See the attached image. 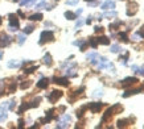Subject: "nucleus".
I'll list each match as a JSON object with an SVG mask.
<instances>
[{"mask_svg": "<svg viewBox=\"0 0 144 129\" xmlns=\"http://www.w3.org/2000/svg\"><path fill=\"white\" fill-rule=\"evenodd\" d=\"M120 25H122V21H120V20H116L115 22L110 24V30H115V29H118Z\"/></svg>", "mask_w": 144, "mask_h": 129, "instance_id": "6ab92c4d", "label": "nucleus"}, {"mask_svg": "<svg viewBox=\"0 0 144 129\" xmlns=\"http://www.w3.org/2000/svg\"><path fill=\"white\" fill-rule=\"evenodd\" d=\"M2 58H3V51L0 50V59H2Z\"/></svg>", "mask_w": 144, "mask_h": 129, "instance_id": "37998d69", "label": "nucleus"}, {"mask_svg": "<svg viewBox=\"0 0 144 129\" xmlns=\"http://www.w3.org/2000/svg\"><path fill=\"white\" fill-rule=\"evenodd\" d=\"M138 36H140V37H143V38H144V26L138 30Z\"/></svg>", "mask_w": 144, "mask_h": 129, "instance_id": "f704fd0d", "label": "nucleus"}, {"mask_svg": "<svg viewBox=\"0 0 144 129\" xmlns=\"http://www.w3.org/2000/svg\"><path fill=\"white\" fill-rule=\"evenodd\" d=\"M44 7H46V2H45V0H42L40 4H37L36 8H37V9H41V8H44Z\"/></svg>", "mask_w": 144, "mask_h": 129, "instance_id": "7c9ffc66", "label": "nucleus"}, {"mask_svg": "<svg viewBox=\"0 0 144 129\" xmlns=\"http://www.w3.org/2000/svg\"><path fill=\"white\" fill-rule=\"evenodd\" d=\"M37 69H39V66L34 65V66H32V67H27V69L24 70V73H25V74H32V73H34Z\"/></svg>", "mask_w": 144, "mask_h": 129, "instance_id": "412c9836", "label": "nucleus"}, {"mask_svg": "<svg viewBox=\"0 0 144 129\" xmlns=\"http://www.w3.org/2000/svg\"><path fill=\"white\" fill-rule=\"evenodd\" d=\"M49 84V79L48 78H41L39 82H37V87L39 88H46Z\"/></svg>", "mask_w": 144, "mask_h": 129, "instance_id": "ddd939ff", "label": "nucleus"}, {"mask_svg": "<svg viewBox=\"0 0 144 129\" xmlns=\"http://www.w3.org/2000/svg\"><path fill=\"white\" fill-rule=\"evenodd\" d=\"M77 75V73H74L73 69H67L66 70V77H75Z\"/></svg>", "mask_w": 144, "mask_h": 129, "instance_id": "bb28decb", "label": "nucleus"}, {"mask_svg": "<svg viewBox=\"0 0 144 129\" xmlns=\"http://www.w3.org/2000/svg\"><path fill=\"white\" fill-rule=\"evenodd\" d=\"M97 41H98V44H102V45H109V44H110V40H109L106 36L98 37V38H97Z\"/></svg>", "mask_w": 144, "mask_h": 129, "instance_id": "f3484780", "label": "nucleus"}, {"mask_svg": "<svg viewBox=\"0 0 144 129\" xmlns=\"http://www.w3.org/2000/svg\"><path fill=\"white\" fill-rule=\"evenodd\" d=\"M143 91V87H139V88H134V90H128L126 91V92L123 94V97H128V96H131V95H136V94H139Z\"/></svg>", "mask_w": 144, "mask_h": 129, "instance_id": "9d476101", "label": "nucleus"}, {"mask_svg": "<svg viewBox=\"0 0 144 129\" xmlns=\"http://www.w3.org/2000/svg\"><path fill=\"white\" fill-rule=\"evenodd\" d=\"M102 103L101 102H94V103H90L87 105V108H90V111H91L93 113H97V112H99L101 108H102Z\"/></svg>", "mask_w": 144, "mask_h": 129, "instance_id": "0eeeda50", "label": "nucleus"}, {"mask_svg": "<svg viewBox=\"0 0 144 129\" xmlns=\"http://www.w3.org/2000/svg\"><path fill=\"white\" fill-rule=\"evenodd\" d=\"M17 40H19V44L22 45V44L25 42V36H24V34H20V36L17 37Z\"/></svg>", "mask_w": 144, "mask_h": 129, "instance_id": "c756f323", "label": "nucleus"}, {"mask_svg": "<svg viewBox=\"0 0 144 129\" xmlns=\"http://www.w3.org/2000/svg\"><path fill=\"white\" fill-rule=\"evenodd\" d=\"M16 83H12V84L9 86V88H8V92H15V90H16Z\"/></svg>", "mask_w": 144, "mask_h": 129, "instance_id": "473e14b6", "label": "nucleus"}, {"mask_svg": "<svg viewBox=\"0 0 144 129\" xmlns=\"http://www.w3.org/2000/svg\"><path fill=\"white\" fill-rule=\"evenodd\" d=\"M22 126H24V120H19V128H22Z\"/></svg>", "mask_w": 144, "mask_h": 129, "instance_id": "ea45409f", "label": "nucleus"}, {"mask_svg": "<svg viewBox=\"0 0 144 129\" xmlns=\"http://www.w3.org/2000/svg\"><path fill=\"white\" fill-rule=\"evenodd\" d=\"M12 42V38L7 34H2L0 36V48H5Z\"/></svg>", "mask_w": 144, "mask_h": 129, "instance_id": "423d86ee", "label": "nucleus"}, {"mask_svg": "<svg viewBox=\"0 0 144 129\" xmlns=\"http://www.w3.org/2000/svg\"><path fill=\"white\" fill-rule=\"evenodd\" d=\"M138 74L144 75V66H141V67H139V69H138Z\"/></svg>", "mask_w": 144, "mask_h": 129, "instance_id": "58836bf2", "label": "nucleus"}, {"mask_svg": "<svg viewBox=\"0 0 144 129\" xmlns=\"http://www.w3.org/2000/svg\"><path fill=\"white\" fill-rule=\"evenodd\" d=\"M13 2H20V0H13Z\"/></svg>", "mask_w": 144, "mask_h": 129, "instance_id": "a18cd8bd", "label": "nucleus"}, {"mask_svg": "<svg viewBox=\"0 0 144 129\" xmlns=\"http://www.w3.org/2000/svg\"><path fill=\"white\" fill-rule=\"evenodd\" d=\"M116 15H118V13H116L115 11H112V12H106L103 16H106V17H115Z\"/></svg>", "mask_w": 144, "mask_h": 129, "instance_id": "c85d7f7f", "label": "nucleus"}, {"mask_svg": "<svg viewBox=\"0 0 144 129\" xmlns=\"http://www.w3.org/2000/svg\"><path fill=\"white\" fill-rule=\"evenodd\" d=\"M53 40H54V34H53L52 30H44V32H41L40 45H42L45 42H49V41H53Z\"/></svg>", "mask_w": 144, "mask_h": 129, "instance_id": "f257e3e1", "label": "nucleus"}, {"mask_svg": "<svg viewBox=\"0 0 144 129\" xmlns=\"http://www.w3.org/2000/svg\"><path fill=\"white\" fill-rule=\"evenodd\" d=\"M89 44L91 45V46H93L94 49L98 46V41H97V38H95V37H90V38H89Z\"/></svg>", "mask_w": 144, "mask_h": 129, "instance_id": "b1692460", "label": "nucleus"}, {"mask_svg": "<svg viewBox=\"0 0 144 129\" xmlns=\"http://www.w3.org/2000/svg\"><path fill=\"white\" fill-rule=\"evenodd\" d=\"M7 66H8L9 69H17V67H20V62H19V61L12 59V61H9V62L7 63Z\"/></svg>", "mask_w": 144, "mask_h": 129, "instance_id": "2eb2a0df", "label": "nucleus"}, {"mask_svg": "<svg viewBox=\"0 0 144 129\" xmlns=\"http://www.w3.org/2000/svg\"><path fill=\"white\" fill-rule=\"evenodd\" d=\"M34 30V25H27L24 28V34H29V33H32Z\"/></svg>", "mask_w": 144, "mask_h": 129, "instance_id": "5701e85b", "label": "nucleus"}, {"mask_svg": "<svg viewBox=\"0 0 144 129\" xmlns=\"http://www.w3.org/2000/svg\"><path fill=\"white\" fill-rule=\"evenodd\" d=\"M33 2H34V0H20V4L21 5H27V4H31Z\"/></svg>", "mask_w": 144, "mask_h": 129, "instance_id": "2f4dec72", "label": "nucleus"}, {"mask_svg": "<svg viewBox=\"0 0 144 129\" xmlns=\"http://www.w3.org/2000/svg\"><path fill=\"white\" fill-rule=\"evenodd\" d=\"M44 63L46 65V66H52V63H53V61H52V57H50V54L49 53H46V54L44 55Z\"/></svg>", "mask_w": 144, "mask_h": 129, "instance_id": "dca6fc26", "label": "nucleus"}, {"mask_svg": "<svg viewBox=\"0 0 144 129\" xmlns=\"http://www.w3.org/2000/svg\"><path fill=\"white\" fill-rule=\"evenodd\" d=\"M86 108H87V105H83L81 109H78V111H77V117H82V116H83V112L86 111Z\"/></svg>", "mask_w": 144, "mask_h": 129, "instance_id": "393cba45", "label": "nucleus"}, {"mask_svg": "<svg viewBox=\"0 0 144 129\" xmlns=\"http://www.w3.org/2000/svg\"><path fill=\"white\" fill-rule=\"evenodd\" d=\"M86 2H93V0H86Z\"/></svg>", "mask_w": 144, "mask_h": 129, "instance_id": "49530a36", "label": "nucleus"}, {"mask_svg": "<svg viewBox=\"0 0 144 129\" xmlns=\"http://www.w3.org/2000/svg\"><path fill=\"white\" fill-rule=\"evenodd\" d=\"M91 21H93V17H91V16H89L87 20H86V24H91Z\"/></svg>", "mask_w": 144, "mask_h": 129, "instance_id": "a19ab883", "label": "nucleus"}, {"mask_svg": "<svg viewBox=\"0 0 144 129\" xmlns=\"http://www.w3.org/2000/svg\"><path fill=\"white\" fill-rule=\"evenodd\" d=\"M29 108H32L29 103H22V104H21V107H20L19 111H17V113H19V115H22V113H24L27 109H29Z\"/></svg>", "mask_w": 144, "mask_h": 129, "instance_id": "4468645a", "label": "nucleus"}, {"mask_svg": "<svg viewBox=\"0 0 144 129\" xmlns=\"http://www.w3.org/2000/svg\"><path fill=\"white\" fill-rule=\"evenodd\" d=\"M78 2H79V0H67L66 4H67V5H74V4H77Z\"/></svg>", "mask_w": 144, "mask_h": 129, "instance_id": "72a5a7b5", "label": "nucleus"}, {"mask_svg": "<svg viewBox=\"0 0 144 129\" xmlns=\"http://www.w3.org/2000/svg\"><path fill=\"white\" fill-rule=\"evenodd\" d=\"M71 121V117L69 116V115H65V116H62V119H61V121L57 124V128H67L69 126V123Z\"/></svg>", "mask_w": 144, "mask_h": 129, "instance_id": "39448f33", "label": "nucleus"}, {"mask_svg": "<svg viewBox=\"0 0 144 129\" xmlns=\"http://www.w3.org/2000/svg\"><path fill=\"white\" fill-rule=\"evenodd\" d=\"M134 123V120L131 121V117L130 119H123V120H119L118 121V128H126V126H128L130 124H132Z\"/></svg>", "mask_w": 144, "mask_h": 129, "instance_id": "9b49d317", "label": "nucleus"}, {"mask_svg": "<svg viewBox=\"0 0 144 129\" xmlns=\"http://www.w3.org/2000/svg\"><path fill=\"white\" fill-rule=\"evenodd\" d=\"M2 22H3V20H2V17H0V25H2Z\"/></svg>", "mask_w": 144, "mask_h": 129, "instance_id": "c03bdc74", "label": "nucleus"}, {"mask_svg": "<svg viewBox=\"0 0 144 129\" xmlns=\"http://www.w3.org/2000/svg\"><path fill=\"white\" fill-rule=\"evenodd\" d=\"M102 94H103L102 91H99V90H98V91H95V92L93 94V96H102Z\"/></svg>", "mask_w": 144, "mask_h": 129, "instance_id": "4c0bfd02", "label": "nucleus"}, {"mask_svg": "<svg viewBox=\"0 0 144 129\" xmlns=\"http://www.w3.org/2000/svg\"><path fill=\"white\" fill-rule=\"evenodd\" d=\"M65 17L67 20H74V19H77V15L73 13V12H70V11H66L65 12Z\"/></svg>", "mask_w": 144, "mask_h": 129, "instance_id": "aec40b11", "label": "nucleus"}, {"mask_svg": "<svg viewBox=\"0 0 144 129\" xmlns=\"http://www.w3.org/2000/svg\"><path fill=\"white\" fill-rule=\"evenodd\" d=\"M94 30H95L97 33H102V32H103V28H102V26H95Z\"/></svg>", "mask_w": 144, "mask_h": 129, "instance_id": "e433bc0d", "label": "nucleus"}, {"mask_svg": "<svg viewBox=\"0 0 144 129\" xmlns=\"http://www.w3.org/2000/svg\"><path fill=\"white\" fill-rule=\"evenodd\" d=\"M110 51H112V53H119V51H120L119 45H112L111 49H110Z\"/></svg>", "mask_w": 144, "mask_h": 129, "instance_id": "cd10ccee", "label": "nucleus"}, {"mask_svg": "<svg viewBox=\"0 0 144 129\" xmlns=\"http://www.w3.org/2000/svg\"><path fill=\"white\" fill-rule=\"evenodd\" d=\"M82 25H83V20H81V19H79L77 22H75V28H79V26H82Z\"/></svg>", "mask_w": 144, "mask_h": 129, "instance_id": "c9c22d12", "label": "nucleus"}, {"mask_svg": "<svg viewBox=\"0 0 144 129\" xmlns=\"http://www.w3.org/2000/svg\"><path fill=\"white\" fill-rule=\"evenodd\" d=\"M139 80H138V78H134V77H128V78H126V79H123L122 80V87H128V86H132V84H136Z\"/></svg>", "mask_w": 144, "mask_h": 129, "instance_id": "20e7f679", "label": "nucleus"}, {"mask_svg": "<svg viewBox=\"0 0 144 129\" xmlns=\"http://www.w3.org/2000/svg\"><path fill=\"white\" fill-rule=\"evenodd\" d=\"M119 37H120V40L124 41V42H128V41H130V38H128V36H127V32H120V33H119Z\"/></svg>", "mask_w": 144, "mask_h": 129, "instance_id": "4be33fe9", "label": "nucleus"}, {"mask_svg": "<svg viewBox=\"0 0 144 129\" xmlns=\"http://www.w3.org/2000/svg\"><path fill=\"white\" fill-rule=\"evenodd\" d=\"M17 15H19V16H20V17H22V19H24V17H25V15H24V13H22L21 11H17Z\"/></svg>", "mask_w": 144, "mask_h": 129, "instance_id": "79ce46f5", "label": "nucleus"}, {"mask_svg": "<svg viewBox=\"0 0 144 129\" xmlns=\"http://www.w3.org/2000/svg\"><path fill=\"white\" fill-rule=\"evenodd\" d=\"M29 20L31 21H41L42 15L41 13H34V15H32V16H29Z\"/></svg>", "mask_w": 144, "mask_h": 129, "instance_id": "a211bd4d", "label": "nucleus"}, {"mask_svg": "<svg viewBox=\"0 0 144 129\" xmlns=\"http://www.w3.org/2000/svg\"><path fill=\"white\" fill-rule=\"evenodd\" d=\"M127 16H134V15L138 12V4L136 3H130L127 5Z\"/></svg>", "mask_w": 144, "mask_h": 129, "instance_id": "6e6552de", "label": "nucleus"}, {"mask_svg": "<svg viewBox=\"0 0 144 129\" xmlns=\"http://www.w3.org/2000/svg\"><path fill=\"white\" fill-rule=\"evenodd\" d=\"M53 82L56 83V84H59V86H69L70 84V82H69V79L67 78H53Z\"/></svg>", "mask_w": 144, "mask_h": 129, "instance_id": "1a4fd4ad", "label": "nucleus"}, {"mask_svg": "<svg viewBox=\"0 0 144 129\" xmlns=\"http://www.w3.org/2000/svg\"><path fill=\"white\" fill-rule=\"evenodd\" d=\"M62 97V91H59V90H54V91H52V92L49 94L48 96V100L50 103H56L58 99H61Z\"/></svg>", "mask_w": 144, "mask_h": 129, "instance_id": "7ed1b4c3", "label": "nucleus"}, {"mask_svg": "<svg viewBox=\"0 0 144 129\" xmlns=\"http://www.w3.org/2000/svg\"><path fill=\"white\" fill-rule=\"evenodd\" d=\"M31 84H32V82H31V80H25L24 83H21V86H20V87H21L22 90H25V88H28Z\"/></svg>", "mask_w": 144, "mask_h": 129, "instance_id": "a878e982", "label": "nucleus"}, {"mask_svg": "<svg viewBox=\"0 0 144 129\" xmlns=\"http://www.w3.org/2000/svg\"><path fill=\"white\" fill-rule=\"evenodd\" d=\"M20 28V24H19V19L16 15H9V30L11 32H16Z\"/></svg>", "mask_w": 144, "mask_h": 129, "instance_id": "f03ea898", "label": "nucleus"}, {"mask_svg": "<svg viewBox=\"0 0 144 129\" xmlns=\"http://www.w3.org/2000/svg\"><path fill=\"white\" fill-rule=\"evenodd\" d=\"M101 8H102L103 11H106V9H114V8H115V3L111 2V0H107V2H104V3L101 5Z\"/></svg>", "mask_w": 144, "mask_h": 129, "instance_id": "f8f14e48", "label": "nucleus"}]
</instances>
